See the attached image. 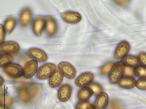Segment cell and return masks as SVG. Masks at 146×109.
<instances>
[{"mask_svg": "<svg viewBox=\"0 0 146 109\" xmlns=\"http://www.w3.org/2000/svg\"><path fill=\"white\" fill-rule=\"evenodd\" d=\"M64 75L59 68H56L53 74L50 77L48 82L50 86L52 88L58 87L62 82Z\"/></svg>", "mask_w": 146, "mask_h": 109, "instance_id": "obj_15", "label": "cell"}, {"mask_svg": "<svg viewBox=\"0 0 146 109\" xmlns=\"http://www.w3.org/2000/svg\"><path fill=\"white\" fill-rule=\"evenodd\" d=\"M33 15L31 9L26 7L21 11L19 17V22L20 26L23 28L28 26L32 20Z\"/></svg>", "mask_w": 146, "mask_h": 109, "instance_id": "obj_13", "label": "cell"}, {"mask_svg": "<svg viewBox=\"0 0 146 109\" xmlns=\"http://www.w3.org/2000/svg\"><path fill=\"white\" fill-rule=\"evenodd\" d=\"M109 108L110 109H123L122 105L115 100H111L110 103Z\"/></svg>", "mask_w": 146, "mask_h": 109, "instance_id": "obj_29", "label": "cell"}, {"mask_svg": "<svg viewBox=\"0 0 146 109\" xmlns=\"http://www.w3.org/2000/svg\"><path fill=\"white\" fill-rule=\"evenodd\" d=\"M138 58L139 63L142 66L146 68V53L141 52L138 55Z\"/></svg>", "mask_w": 146, "mask_h": 109, "instance_id": "obj_28", "label": "cell"}, {"mask_svg": "<svg viewBox=\"0 0 146 109\" xmlns=\"http://www.w3.org/2000/svg\"><path fill=\"white\" fill-rule=\"evenodd\" d=\"M90 103L87 101H81L76 105V109H87L88 106Z\"/></svg>", "mask_w": 146, "mask_h": 109, "instance_id": "obj_30", "label": "cell"}, {"mask_svg": "<svg viewBox=\"0 0 146 109\" xmlns=\"http://www.w3.org/2000/svg\"><path fill=\"white\" fill-rule=\"evenodd\" d=\"M39 90V87L37 84L31 83L25 85L19 90V99L22 103H28L35 97Z\"/></svg>", "mask_w": 146, "mask_h": 109, "instance_id": "obj_1", "label": "cell"}, {"mask_svg": "<svg viewBox=\"0 0 146 109\" xmlns=\"http://www.w3.org/2000/svg\"><path fill=\"white\" fill-rule=\"evenodd\" d=\"M94 93L93 91L89 87L84 88L79 91L78 94V98L81 101H86Z\"/></svg>", "mask_w": 146, "mask_h": 109, "instance_id": "obj_20", "label": "cell"}, {"mask_svg": "<svg viewBox=\"0 0 146 109\" xmlns=\"http://www.w3.org/2000/svg\"><path fill=\"white\" fill-rule=\"evenodd\" d=\"M27 53L31 58L37 62H44L47 60L48 57L46 53L38 48H31L28 51Z\"/></svg>", "mask_w": 146, "mask_h": 109, "instance_id": "obj_10", "label": "cell"}, {"mask_svg": "<svg viewBox=\"0 0 146 109\" xmlns=\"http://www.w3.org/2000/svg\"><path fill=\"white\" fill-rule=\"evenodd\" d=\"M136 86L139 89L146 90V77L141 78L137 80Z\"/></svg>", "mask_w": 146, "mask_h": 109, "instance_id": "obj_27", "label": "cell"}, {"mask_svg": "<svg viewBox=\"0 0 146 109\" xmlns=\"http://www.w3.org/2000/svg\"><path fill=\"white\" fill-rule=\"evenodd\" d=\"M13 57L11 55L5 54L0 56V67H4L14 61Z\"/></svg>", "mask_w": 146, "mask_h": 109, "instance_id": "obj_22", "label": "cell"}, {"mask_svg": "<svg viewBox=\"0 0 146 109\" xmlns=\"http://www.w3.org/2000/svg\"><path fill=\"white\" fill-rule=\"evenodd\" d=\"M60 16L65 22L70 24H77L82 20L81 15L75 12H66L61 14Z\"/></svg>", "mask_w": 146, "mask_h": 109, "instance_id": "obj_14", "label": "cell"}, {"mask_svg": "<svg viewBox=\"0 0 146 109\" xmlns=\"http://www.w3.org/2000/svg\"><path fill=\"white\" fill-rule=\"evenodd\" d=\"M45 19V30L46 34L50 36H54L58 31V25L56 21L51 16L46 17Z\"/></svg>", "mask_w": 146, "mask_h": 109, "instance_id": "obj_7", "label": "cell"}, {"mask_svg": "<svg viewBox=\"0 0 146 109\" xmlns=\"http://www.w3.org/2000/svg\"><path fill=\"white\" fill-rule=\"evenodd\" d=\"M125 74L127 76H133L134 75V72L133 69L131 68L125 67Z\"/></svg>", "mask_w": 146, "mask_h": 109, "instance_id": "obj_32", "label": "cell"}, {"mask_svg": "<svg viewBox=\"0 0 146 109\" xmlns=\"http://www.w3.org/2000/svg\"><path fill=\"white\" fill-rule=\"evenodd\" d=\"M125 66L123 63L119 62L114 64L109 73L110 81L112 84L118 82L124 74Z\"/></svg>", "mask_w": 146, "mask_h": 109, "instance_id": "obj_2", "label": "cell"}, {"mask_svg": "<svg viewBox=\"0 0 146 109\" xmlns=\"http://www.w3.org/2000/svg\"><path fill=\"white\" fill-rule=\"evenodd\" d=\"M121 62L125 66L131 68L137 66L139 64L138 58L132 55L126 56L121 59Z\"/></svg>", "mask_w": 146, "mask_h": 109, "instance_id": "obj_19", "label": "cell"}, {"mask_svg": "<svg viewBox=\"0 0 146 109\" xmlns=\"http://www.w3.org/2000/svg\"><path fill=\"white\" fill-rule=\"evenodd\" d=\"M45 26V18L42 16L36 17L34 22L33 30L34 33L36 35H41Z\"/></svg>", "mask_w": 146, "mask_h": 109, "instance_id": "obj_16", "label": "cell"}, {"mask_svg": "<svg viewBox=\"0 0 146 109\" xmlns=\"http://www.w3.org/2000/svg\"><path fill=\"white\" fill-rule=\"evenodd\" d=\"M130 50V45L126 41H121L117 46L114 54V58L119 60L123 58L129 53Z\"/></svg>", "mask_w": 146, "mask_h": 109, "instance_id": "obj_5", "label": "cell"}, {"mask_svg": "<svg viewBox=\"0 0 146 109\" xmlns=\"http://www.w3.org/2000/svg\"><path fill=\"white\" fill-rule=\"evenodd\" d=\"M89 87L91 89L95 95H99L103 93V89L101 86L98 83L95 82H93L90 85Z\"/></svg>", "mask_w": 146, "mask_h": 109, "instance_id": "obj_24", "label": "cell"}, {"mask_svg": "<svg viewBox=\"0 0 146 109\" xmlns=\"http://www.w3.org/2000/svg\"><path fill=\"white\" fill-rule=\"evenodd\" d=\"M0 109H9V108L7 106L1 105Z\"/></svg>", "mask_w": 146, "mask_h": 109, "instance_id": "obj_36", "label": "cell"}, {"mask_svg": "<svg viewBox=\"0 0 146 109\" xmlns=\"http://www.w3.org/2000/svg\"><path fill=\"white\" fill-rule=\"evenodd\" d=\"M113 63H110L104 66L101 69V74L102 76H105L109 73L113 65Z\"/></svg>", "mask_w": 146, "mask_h": 109, "instance_id": "obj_26", "label": "cell"}, {"mask_svg": "<svg viewBox=\"0 0 146 109\" xmlns=\"http://www.w3.org/2000/svg\"><path fill=\"white\" fill-rule=\"evenodd\" d=\"M16 20L15 18L10 16L7 18L4 24V28L5 32L9 34L13 32L16 27Z\"/></svg>", "mask_w": 146, "mask_h": 109, "instance_id": "obj_21", "label": "cell"}, {"mask_svg": "<svg viewBox=\"0 0 146 109\" xmlns=\"http://www.w3.org/2000/svg\"><path fill=\"white\" fill-rule=\"evenodd\" d=\"M58 67L64 76L67 78L73 79L75 77L76 74V69L70 64L62 62L58 64Z\"/></svg>", "mask_w": 146, "mask_h": 109, "instance_id": "obj_8", "label": "cell"}, {"mask_svg": "<svg viewBox=\"0 0 146 109\" xmlns=\"http://www.w3.org/2000/svg\"><path fill=\"white\" fill-rule=\"evenodd\" d=\"M4 71L11 77L19 78L23 75V70L19 65L15 63H10L4 67Z\"/></svg>", "mask_w": 146, "mask_h": 109, "instance_id": "obj_4", "label": "cell"}, {"mask_svg": "<svg viewBox=\"0 0 146 109\" xmlns=\"http://www.w3.org/2000/svg\"><path fill=\"white\" fill-rule=\"evenodd\" d=\"M20 49L18 44L12 41L3 43L0 46V51L7 54H15L18 53Z\"/></svg>", "mask_w": 146, "mask_h": 109, "instance_id": "obj_6", "label": "cell"}, {"mask_svg": "<svg viewBox=\"0 0 146 109\" xmlns=\"http://www.w3.org/2000/svg\"><path fill=\"white\" fill-rule=\"evenodd\" d=\"M38 64L35 60H31L24 66L23 69V76L26 79H29L33 77L37 71Z\"/></svg>", "mask_w": 146, "mask_h": 109, "instance_id": "obj_9", "label": "cell"}, {"mask_svg": "<svg viewBox=\"0 0 146 109\" xmlns=\"http://www.w3.org/2000/svg\"><path fill=\"white\" fill-rule=\"evenodd\" d=\"M87 109H96V108L94 106L90 104L88 106Z\"/></svg>", "mask_w": 146, "mask_h": 109, "instance_id": "obj_35", "label": "cell"}, {"mask_svg": "<svg viewBox=\"0 0 146 109\" xmlns=\"http://www.w3.org/2000/svg\"><path fill=\"white\" fill-rule=\"evenodd\" d=\"M108 96L107 93H102L97 97L94 102L96 109H105L108 102Z\"/></svg>", "mask_w": 146, "mask_h": 109, "instance_id": "obj_18", "label": "cell"}, {"mask_svg": "<svg viewBox=\"0 0 146 109\" xmlns=\"http://www.w3.org/2000/svg\"><path fill=\"white\" fill-rule=\"evenodd\" d=\"M94 76L90 72L84 73L78 76L76 80V85L79 87H84L91 83Z\"/></svg>", "mask_w": 146, "mask_h": 109, "instance_id": "obj_11", "label": "cell"}, {"mask_svg": "<svg viewBox=\"0 0 146 109\" xmlns=\"http://www.w3.org/2000/svg\"><path fill=\"white\" fill-rule=\"evenodd\" d=\"M137 81L133 77L125 76L122 77L118 82V85L121 88L129 89L136 86Z\"/></svg>", "mask_w": 146, "mask_h": 109, "instance_id": "obj_17", "label": "cell"}, {"mask_svg": "<svg viewBox=\"0 0 146 109\" xmlns=\"http://www.w3.org/2000/svg\"><path fill=\"white\" fill-rule=\"evenodd\" d=\"M134 72L135 75L138 77H146V68L142 66H139L137 67Z\"/></svg>", "mask_w": 146, "mask_h": 109, "instance_id": "obj_23", "label": "cell"}, {"mask_svg": "<svg viewBox=\"0 0 146 109\" xmlns=\"http://www.w3.org/2000/svg\"><path fill=\"white\" fill-rule=\"evenodd\" d=\"M72 88L70 85L63 84L61 86L58 91V97L59 100L62 102H67L71 95Z\"/></svg>", "mask_w": 146, "mask_h": 109, "instance_id": "obj_12", "label": "cell"}, {"mask_svg": "<svg viewBox=\"0 0 146 109\" xmlns=\"http://www.w3.org/2000/svg\"><path fill=\"white\" fill-rule=\"evenodd\" d=\"M117 3L120 5H126L128 3L127 1H116Z\"/></svg>", "mask_w": 146, "mask_h": 109, "instance_id": "obj_33", "label": "cell"}, {"mask_svg": "<svg viewBox=\"0 0 146 109\" xmlns=\"http://www.w3.org/2000/svg\"><path fill=\"white\" fill-rule=\"evenodd\" d=\"M56 68V66L51 63H47L42 66L38 70L36 75L38 79L45 80L50 77Z\"/></svg>", "mask_w": 146, "mask_h": 109, "instance_id": "obj_3", "label": "cell"}, {"mask_svg": "<svg viewBox=\"0 0 146 109\" xmlns=\"http://www.w3.org/2000/svg\"><path fill=\"white\" fill-rule=\"evenodd\" d=\"M4 28L2 25L0 26V40H1V44H2L4 42L5 34Z\"/></svg>", "mask_w": 146, "mask_h": 109, "instance_id": "obj_31", "label": "cell"}, {"mask_svg": "<svg viewBox=\"0 0 146 109\" xmlns=\"http://www.w3.org/2000/svg\"><path fill=\"white\" fill-rule=\"evenodd\" d=\"M14 100L13 98L8 96H4L1 97V105L8 106L13 104Z\"/></svg>", "mask_w": 146, "mask_h": 109, "instance_id": "obj_25", "label": "cell"}, {"mask_svg": "<svg viewBox=\"0 0 146 109\" xmlns=\"http://www.w3.org/2000/svg\"><path fill=\"white\" fill-rule=\"evenodd\" d=\"M4 83V80L3 79L1 76L0 77V86H2L3 84Z\"/></svg>", "mask_w": 146, "mask_h": 109, "instance_id": "obj_34", "label": "cell"}]
</instances>
